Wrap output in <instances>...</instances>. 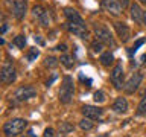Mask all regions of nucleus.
Returning <instances> with one entry per match:
<instances>
[{"label":"nucleus","mask_w":146,"mask_h":137,"mask_svg":"<svg viewBox=\"0 0 146 137\" xmlns=\"http://www.w3.org/2000/svg\"><path fill=\"white\" fill-rule=\"evenodd\" d=\"M44 137H53V130L52 128H46L44 130Z\"/></svg>","instance_id":"cd10ccee"},{"label":"nucleus","mask_w":146,"mask_h":137,"mask_svg":"<svg viewBox=\"0 0 146 137\" xmlns=\"http://www.w3.org/2000/svg\"><path fill=\"white\" fill-rule=\"evenodd\" d=\"M66 27L72 32V34H75L76 37H79V38H84V40L88 38V32H87V29H85L84 26H79V25H75V23L68 21L67 25H66Z\"/></svg>","instance_id":"9d476101"},{"label":"nucleus","mask_w":146,"mask_h":137,"mask_svg":"<svg viewBox=\"0 0 146 137\" xmlns=\"http://www.w3.org/2000/svg\"><path fill=\"white\" fill-rule=\"evenodd\" d=\"M12 14L15 18H23L26 14V2L25 0H14L12 3Z\"/></svg>","instance_id":"1a4fd4ad"},{"label":"nucleus","mask_w":146,"mask_h":137,"mask_svg":"<svg viewBox=\"0 0 146 137\" xmlns=\"http://www.w3.org/2000/svg\"><path fill=\"white\" fill-rule=\"evenodd\" d=\"M114 27H116L117 35L120 37L122 43H126V41L129 40V37H131V32H129V29H128V26L125 25V23L117 21V23H114Z\"/></svg>","instance_id":"ddd939ff"},{"label":"nucleus","mask_w":146,"mask_h":137,"mask_svg":"<svg viewBox=\"0 0 146 137\" xmlns=\"http://www.w3.org/2000/svg\"><path fill=\"white\" fill-rule=\"evenodd\" d=\"M141 79H143V76H141V73H134L129 79H128V82L125 84V91L128 94H131V93H134V91L139 88V85H140V82H141Z\"/></svg>","instance_id":"39448f33"},{"label":"nucleus","mask_w":146,"mask_h":137,"mask_svg":"<svg viewBox=\"0 0 146 137\" xmlns=\"http://www.w3.org/2000/svg\"><path fill=\"white\" fill-rule=\"evenodd\" d=\"M73 91H75V87H73V79L70 76H66L62 79V85L61 90H59V100L62 104H68L73 98Z\"/></svg>","instance_id":"f03ea898"},{"label":"nucleus","mask_w":146,"mask_h":137,"mask_svg":"<svg viewBox=\"0 0 146 137\" xmlns=\"http://www.w3.org/2000/svg\"><path fill=\"white\" fill-rule=\"evenodd\" d=\"M6 29H8V26H6V25H3V27H2V32H3V34L6 32Z\"/></svg>","instance_id":"7c9ffc66"},{"label":"nucleus","mask_w":146,"mask_h":137,"mask_svg":"<svg viewBox=\"0 0 146 137\" xmlns=\"http://www.w3.org/2000/svg\"><path fill=\"white\" fill-rule=\"evenodd\" d=\"M139 2H140L141 5H146V0H139Z\"/></svg>","instance_id":"473e14b6"},{"label":"nucleus","mask_w":146,"mask_h":137,"mask_svg":"<svg viewBox=\"0 0 146 137\" xmlns=\"http://www.w3.org/2000/svg\"><path fill=\"white\" fill-rule=\"evenodd\" d=\"M111 81L114 82L116 88H122V84H123V67L120 64H117L114 67V70L111 73Z\"/></svg>","instance_id":"f8f14e48"},{"label":"nucleus","mask_w":146,"mask_h":137,"mask_svg":"<svg viewBox=\"0 0 146 137\" xmlns=\"http://www.w3.org/2000/svg\"><path fill=\"white\" fill-rule=\"evenodd\" d=\"M14 44L17 46V47H25L26 46V38H25V35H17L15 37V40H14Z\"/></svg>","instance_id":"6ab92c4d"},{"label":"nucleus","mask_w":146,"mask_h":137,"mask_svg":"<svg viewBox=\"0 0 146 137\" xmlns=\"http://www.w3.org/2000/svg\"><path fill=\"white\" fill-rule=\"evenodd\" d=\"M119 2H120L122 8H126V6H128V3H129V0H119Z\"/></svg>","instance_id":"c756f323"},{"label":"nucleus","mask_w":146,"mask_h":137,"mask_svg":"<svg viewBox=\"0 0 146 137\" xmlns=\"http://www.w3.org/2000/svg\"><path fill=\"white\" fill-rule=\"evenodd\" d=\"M59 61H61V63H62L66 67H68V68H70V67L73 66L72 58H70V57H67V55H64V57H61V59H59Z\"/></svg>","instance_id":"b1692460"},{"label":"nucleus","mask_w":146,"mask_h":137,"mask_svg":"<svg viewBox=\"0 0 146 137\" xmlns=\"http://www.w3.org/2000/svg\"><path fill=\"white\" fill-rule=\"evenodd\" d=\"M27 122L25 119H11L9 122H6L3 125V132L6 137H14V136H18L20 132L26 128Z\"/></svg>","instance_id":"f257e3e1"},{"label":"nucleus","mask_w":146,"mask_h":137,"mask_svg":"<svg viewBox=\"0 0 146 137\" xmlns=\"http://www.w3.org/2000/svg\"><path fill=\"white\" fill-rule=\"evenodd\" d=\"M35 57H38V50H36V49H32V50H31V53H29V57H27V58H29V61H32V59H34Z\"/></svg>","instance_id":"bb28decb"},{"label":"nucleus","mask_w":146,"mask_h":137,"mask_svg":"<svg viewBox=\"0 0 146 137\" xmlns=\"http://www.w3.org/2000/svg\"><path fill=\"white\" fill-rule=\"evenodd\" d=\"M0 79L5 84H12L15 81V68L11 63H5L2 67V72H0Z\"/></svg>","instance_id":"7ed1b4c3"},{"label":"nucleus","mask_w":146,"mask_h":137,"mask_svg":"<svg viewBox=\"0 0 146 137\" xmlns=\"http://www.w3.org/2000/svg\"><path fill=\"white\" fill-rule=\"evenodd\" d=\"M94 34H96V37H98V40L102 41V43H113L111 34H110V31L105 26L96 25L94 26Z\"/></svg>","instance_id":"423d86ee"},{"label":"nucleus","mask_w":146,"mask_h":137,"mask_svg":"<svg viewBox=\"0 0 146 137\" xmlns=\"http://www.w3.org/2000/svg\"><path fill=\"white\" fill-rule=\"evenodd\" d=\"M32 12H34V15L38 18V21H40L41 26H49L50 25L49 14L46 12V9L43 6H34V8H32Z\"/></svg>","instance_id":"0eeeda50"},{"label":"nucleus","mask_w":146,"mask_h":137,"mask_svg":"<svg viewBox=\"0 0 146 137\" xmlns=\"http://www.w3.org/2000/svg\"><path fill=\"white\" fill-rule=\"evenodd\" d=\"M79 126H81L84 131H90L91 128H93V122H91L88 117H87V119H82V120L79 122Z\"/></svg>","instance_id":"a211bd4d"},{"label":"nucleus","mask_w":146,"mask_h":137,"mask_svg":"<svg viewBox=\"0 0 146 137\" xmlns=\"http://www.w3.org/2000/svg\"><path fill=\"white\" fill-rule=\"evenodd\" d=\"M56 50H59V52H66V50H67V46H66V44H59V46H56Z\"/></svg>","instance_id":"c85d7f7f"},{"label":"nucleus","mask_w":146,"mask_h":137,"mask_svg":"<svg viewBox=\"0 0 146 137\" xmlns=\"http://www.w3.org/2000/svg\"><path fill=\"white\" fill-rule=\"evenodd\" d=\"M137 114H146V93L143 96V99H141V102L139 104V108H137Z\"/></svg>","instance_id":"412c9836"},{"label":"nucleus","mask_w":146,"mask_h":137,"mask_svg":"<svg viewBox=\"0 0 146 137\" xmlns=\"http://www.w3.org/2000/svg\"><path fill=\"white\" fill-rule=\"evenodd\" d=\"M64 14H66L67 20L70 21V23H75V25H79V26H84L85 27V23H84V20H82V17L75 11V9L66 8V9H64Z\"/></svg>","instance_id":"9b49d317"},{"label":"nucleus","mask_w":146,"mask_h":137,"mask_svg":"<svg viewBox=\"0 0 146 137\" xmlns=\"http://www.w3.org/2000/svg\"><path fill=\"white\" fill-rule=\"evenodd\" d=\"M113 110L119 114H123L128 111V100L125 98H117L113 104Z\"/></svg>","instance_id":"2eb2a0df"},{"label":"nucleus","mask_w":146,"mask_h":137,"mask_svg":"<svg viewBox=\"0 0 146 137\" xmlns=\"http://www.w3.org/2000/svg\"><path fill=\"white\" fill-rule=\"evenodd\" d=\"M143 15H145V12L141 11V8L139 6V3L132 5V6H131V17H132V20H134L135 23H141Z\"/></svg>","instance_id":"dca6fc26"},{"label":"nucleus","mask_w":146,"mask_h":137,"mask_svg":"<svg viewBox=\"0 0 146 137\" xmlns=\"http://www.w3.org/2000/svg\"><path fill=\"white\" fill-rule=\"evenodd\" d=\"M36 94V90L34 88L32 85H25V87H20V88L15 90V93H14V98L17 100H27L31 98H34Z\"/></svg>","instance_id":"20e7f679"},{"label":"nucleus","mask_w":146,"mask_h":137,"mask_svg":"<svg viewBox=\"0 0 146 137\" xmlns=\"http://www.w3.org/2000/svg\"><path fill=\"white\" fill-rule=\"evenodd\" d=\"M114 61V57H113V53H110V52H105L100 55V63L104 64L105 67H108V66H111Z\"/></svg>","instance_id":"f3484780"},{"label":"nucleus","mask_w":146,"mask_h":137,"mask_svg":"<svg viewBox=\"0 0 146 137\" xmlns=\"http://www.w3.org/2000/svg\"><path fill=\"white\" fill-rule=\"evenodd\" d=\"M61 137H64V136H61Z\"/></svg>","instance_id":"72a5a7b5"},{"label":"nucleus","mask_w":146,"mask_h":137,"mask_svg":"<svg viewBox=\"0 0 146 137\" xmlns=\"http://www.w3.org/2000/svg\"><path fill=\"white\" fill-rule=\"evenodd\" d=\"M82 114L88 119H99L102 116V110L98 107H91V105H85L82 107Z\"/></svg>","instance_id":"4468645a"},{"label":"nucleus","mask_w":146,"mask_h":137,"mask_svg":"<svg viewBox=\"0 0 146 137\" xmlns=\"http://www.w3.org/2000/svg\"><path fill=\"white\" fill-rule=\"evenodd\" d=\"M102 5L108 12L113 14V15H119V14L122 12V9H123L119 0H102Z\"/></svg>","instance_id":"6e6552de"},{"label":"nucleus","mask_w":146,"mask_h":137,"mask_svg":"<svg viewBox=\"0 0 146 137\" xmlns=\"http://www.w3.org/2000/svg\"><path fill=\"white\" fill-rule=\"evenodd\" d=\"M143 23L146 25V12H145V15H143Z\"/></svg>","instance_id":"2f4dec72"},{"label":"nucleus","mask_w":146,"mask_h":137,"mask_svg":"<svg viewBox=\"0 0 146 137\" xmlns=\"http://www.w3.org/2000/svg\"><path fill=\"white\" fill-rule=\"evenodd\" d=\"M46 67H50V68H53V67H56L58 66V59L56 58H53V57H49V58H46Z\"/></svg>","instance_id":"4be33fe9"},{"label":"nucleus","mask_w":146,"mask_h":137,"mask_svg":"<svg viewBox=\"0 0 146 137\" xmlns=\"http://www.w3.org/2000/svg\"><path fill=\"white\" fill-rule=\"evenodd\" d=\"M94 100H96V102H104V100H105V94H104V91H96V93H94V98H93Z\"/></svg>","instance_id":"a878e982"},{"label":"nucleus","mask_w":146,"mask_h":137,"mask_svg":"<svg viewBox=\"0 0 146 137\" xmlns=\"http://www.w3.org/2000/svg\"><path fill=\"white\" fill-rule=\"evenodd\" d=\"M59 131H61V134H67V132L73 131V125H70L68 122H62L59 126Z\"/></svg>","instance_id":"aec40b11"},{"label":"nucleus","mask_w":146,"mask_h":137,"mask_svg":"<svg viewBox=\"0 0 146 137\" xmlns=\"http://www.w3.org/2000/svg\"><path fill=\"white\" fill-rule=\"evenodd\" d=\"M102 47H104V43H102V41H94V43L93 44H91V49H93V52H96V53H98V52H100V50H102Z\"/></svg>","instance_id":"5701e85b"},{"label":"nucleus","mask_w":146,"mask_h":137,"mask_svg":"<svg viewBox=\"0 0 146 137\" xmlns=\"http://www.w3.org/2000/svg\"><path fill=\"white\" fill-rule=\"evenodd\" d=\"M143 43H145V38H140V40H137V41H135V44L131 47L129 53H131V55H132V53H135V52H137V49H139V47H140V46L143 44Z\"/></svg>","instance_id":"393cba45"}]
</instances>
